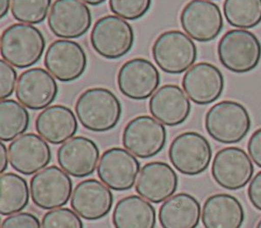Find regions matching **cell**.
<instances>
[{
	"label": "cell",
	"mask_w": 261,
	"mask_h": 228,
	"mask_svg": "<svg viewBox=\"0 0 261 228\" xmlns=\"http://www.w3.org/2000/svg\"><path fill=\"white\" fill-rule=\"evenodd\" d=\"M46 46L44 34L33 24H13L0 39L3 60L18 69L30 68L41 60Z\"/></svg>",
	"instance_id": "2"
},
{
	"label": "cell",
	"mask_w": 261,
	"mask_h": 228,
	"mask_svg": "<svg viewBox=\"0 0 261 228\" xmlns=\"http://www.w3.org/2000/svg\"><path fill=\"white\" fill-rule=\"evenodd\" d=\"M44 65L55 79L63 83H71L82 77L87 68L86 50L77 42L58 39L45 53Z\"/></svg>",
	"instance_id": "11"
},
{
	"label": "cell",
	"mask_w": 261,
	"mask_h": 228,
	"mask_svg": "<svg viewBox=\"0 0 261 228\" xmlns=\"http://www.w3.org/2000/svg\"><path fill=\"white\" fill-rule=\"evenodd\" d=\"M251 125L248 111L236 101H220L205 114V128L208 135L225 145L241 142L249 133Z\"/></svg>",
	"instance_id": "3"
},
{
	"label": "cell",
	"mask_w": 261,
	"mask_h": 228,
	"mask_svg": "<svg viewBox=\"0 0 261 228\" xmlns=\"http://www.w3.org/2000/svg\"><path fill=\"white\" fill-rule=\"evenodd\" d=\"M1 71V99L10 98L15 90L16 82L18 80V73L14 66L5 60H0Z\"/></svg>",
	"instance_id": "33"
},
{
	"label": "cell",
	"mask_w": 261,
	"mask_h": 228,
	"mask_svg": "<svg viewBox=\"0 0 261 228\" xmlns=\"http://www.w3.org/2000/svg\"><path fill=\"white\" fill-rule=\"evenodd\" d=\"M43 227L82 228L83 221L74 210L70 208H55L45 213L42 219Z\"/></svg>",
	"instance_id": "32"
},
{
	"label": "cell",
	"mask_w": 261,
	"mask_h": 228,
	"mask_svg": "<svg viewBox=\"0 0 261 228\" xmlns=\"http://www.w3.org/2000/svg\"><path fill=\"white\" fill-rule=\"evenodd\" d=\"M152 0H109L113 14L127 20L143 18L151 8Z\"/></svg>",
	"instance_id": "31"
},
{
	"label": "cell",
	"mask_w": 261,
	"mask_h": 228,
	"mask_svg": "<svg viewBox=\"0 0 261 228\" xmlns=\"http://www.w3.org/2000/svg\"><path fill=\"white\" fill-rule=\"evenodd\" d=\"M0 115V139L3 142H10L23 135L30 125V113L14 99H1Z\"/></svg>",
	"instance_id": "28"
},
{
	"label": "cell",
	"mask_w": 261,
	"mask_h": 228,
	"mask_svg": "<svg viewBox=\"0 0 261 228\" xmlns=\"http://www.w3.org/2000/svg\"><path fill=\"white\" fill-rule=\"evenodd\" d=\"M182 86L188 98L199 106L218 100L225 89V79L216 65L200 62L187 70Z\"/></svg>",
	"instance_id": "18"
},
{
	"label": "cell",
	"mask_w": 261,
	"mask_h": 228,
	"mask_svg": "<svg viewBox=\"0 0 261 228\" xmlns=\"http://www.w3.org/2000/svg\"><path fill=\"white\" fill-rule=\"evenodd\" d=\"M0 160H1L0 172L4 173L9 166L10 158L8 150L6 148V145L4 144L3 141L0 143Z\"/></svg>",
	"instance_id": "37"
},
{
	"label": "cell",
	"mask_w": 261,
	"mask_h": 228,
	"mask_svg": "<svg viewBox=\"0 0 261 228\" xmlns=\"http://www.w3.org/2000/svg\"><path fill=\"white\" fill-rule=\"evenodd\" d=\"M218 57L228 71L244 74L257 68L261 60V43L249 31L226 32L218 45Z\"/></svg>",
	"instance_id": "4"
},
{
	"label": "cell",
	"mask_w": 261,
	"mask_h": 228,
	"mask_svg": "<svg viewBox=\"0 0 261 228\" xmlns=\"http://www.w3.org/2000/svg\"><path fill=\"white\" fill-rule=\"evenodd\" d=\"M42 226L41 221L38 217L31 213H14L4 219L1 227H33L39 228Z\"/></svg>",
	"instance_id": "34"
},
{
	"label": "cell",
	"mask_w": 261,
	"mask_h": 228,
	"mask_svg": "<svg viewBox=\"0 0 261 228\" xmlns=\"http://www.w3.org/2000/svg\"><path fill=\"white\" fill-rule=\"evenodd\" d=\"M192 105L184 90L177 85H165L152 94L149 101L151 115L167 126H177L190 116Z\"/></svg>",
	"instance_id": "22"
},
{
	"label": "cell",
	"mask_w": 261,
	"mask_h": 228,
	"mask_svg": "<svg viewBox=\"0 0 261 228\" xmlns=\"http://www.w3.org/2000/svg\"><path fill=\"white\" fill-rule=\"evenodd\" d=\"M178 186V175L172 166L162 161H152L140 170L135 190L148 201L160 204L172 197Z\"/></svg>",
	"instance_id": "21"
},
{
	"label": "cell",
	"mask_w": 261,
	"mask_h": 228,
	"mask_svg": "<svg viewBox=\"0 0 261 228\" xmlns=\"http://www.w3.org/2000/svg\"><path fill=\"white\" fill-rule=\"evenodd\" d=\"M114 197L110 188L96 179L82 181L71 194V208L88 221L103 219L110 213Z\"/></svg>",
	"instance_id": "20"
},
{
	"label": "cell",
	"mask_w": 261,
	"mask_h": 228,
	"mask_svg": "<svg viewBox=\"0 0 261 228\" xmlns=\"http://www.w3.org/2000/svg\"><path fill=\"white\" fill-rule=\"evenodd\" d=\"M257 227L261 228V219L258 221V224H257Z\"/></svg>",
	"instance_id": "40"
},
{
	"label": "cell",
	"mask_w": 261,
	"mask_h": 228,
	"mask_svg": "<svg viewBox=\"0 0 261 228\" xmlns=\"http://www.w3.org/2000/svg\"><path fill=\"white\" fill-rule=\"evenodd\" d=\"M92 24L91 10L81 0H56L48 16L49 29L61 39L81 38Z\"/></svg>",
	"instance_id": "15"
},
{
	"label": "cell",
	"mask_w": 261,
	"mask_h": 228,
	"mask_svg": "<svg viewBox=\"0 0 261 228\" xmlns=\"http://www.w3.org/2000/svg\"><path fill=\"white\" fill-rule=\"evenodd\" d=\"M247 195L251 204L261 212V171L250 182Z\"/></svg>",
	"instance_id": "36"
},
{
	"label": "cell",
	"mask_w": 261,
	"mask_h": 228,
	"mask_svg": "<svg viewBox=\"0 0 261 228\" xmlns=\"http://www.w3.org/2000/svg\"><path fill=\"white\" fill-rule=\"evenodd\" d=\"M90 41L99 56L106 60H119L134 47L135 34L127 21L119 16L107 15L96 21Z\"/></svg>",
	"instance_id": "6"
},
{
	"label": "cell",
	"mask_w": 261,
	"mask_h": 228,
	"mask_svg": "<svg viewBox=\"0 0 261 228\" xmlns=\"http://www.w3.org/2000/svg\"><path fill=\"white\" fill-rule=\"evenodd\" d=\"M51 0H12L11 12L21 23L39 24L47 17Z\"/></svg>",
	"instance_id": "30"
},
{
	"label": "cell",
	"mask_w": 261,
	"mask_h": 228,
	"mask_svg": "<svg viewBox=\"0 0 261 228\" xmlns=\"http://www.w3.org/2000/svg\"><path fill=\"white\" fill-rule=\"evenodd\" d=\"M223 10L231 27L252 29L261 23V0H225Z\"/></svg>",
	"instance_id": "29"
},
{
	"label": "cell",
	"mask_w": 261,
	"mask_h": 228,
	"mask_svg": "<svg viewBox=\"0 0 261 228\" xmlns=\"http://www.w3.org/2000/svg\"><path fill=\"white\" fill-rule=\"evenodd\" d=\"M8 153L12 169L25 176L36 174L45 168L53 158L46 140L33 133L23 134L12 140Z\"/></svg>",
	"instance_id": "17"
},
{
	"label": "cell",
	"mask_w": 261,
	"mask_h": 228,
	"mask_svg": "<svg viewBox=\"0 0 261 228\" xmlns=\"http://www.w3.org/2000/svg\"><path fill=\"white\" fill-rule=\"evenodd\" d=\"M254 172L252 160L243 149L229 146L217 153L212 164V176L220 187L237 191L249 183Z\"/></svg>",
	"instance_id": "14"
},
{
	"label": "cell",
	"mask_w": 261,
	"mask_h": 228,
	"mask_svg": "<svg viewBox=\"0 0 261 228\" xmlns=\"http://www.w3.org/2000/svg\"><path fill=\"white\" fill-rule=\"evenodd\" d=\"M201 219L206 228H240L245 221V211L234 196L217 193L204 203Z\"/></svg>",
	"instance_id": "24"
},
{
	"label": "cell",
	"mask_w": 261,
	"mask_h": 228,
	"mask_svg": "<svg viewBox=\"0 0 261 228\" xmlns=\"http://www.w3.org/2000/svg\"><path fill=\"white\" fill-rule=\"evenodd\" d=\"M140 172V162L136 156L118 146L103 153L97 168L99 180L116 192L132 189Z\"/></svg>",
	"instance_id": "10"
},
{
	"label": "cell",
	"mask_w": 261,
	"mask_h": 228,
	"mask_svg": "<svg viewBox=\"0 0 261 228\" xmlns=\"http://www.w3.org/2000/svg\"><path fill=\"white\" fill-rule=\"evenodd\" d=\"M58 94V83L54 76L45 69H28L18 78L16 98L28 109H45L56 100Z\"/></svg>",
	"instance_id": "16"
},
{
	"label": "cell",
	"mask_w": 261,
	"mask_h": 228,
	"mask_svg": "<svg viewBox=\"0 0 261 228\" xmlns=\"http://www.w3.org/2000/svg\"><path fill=\"white\" fill-rule=\"evenodd\" d=\"M75 113L86 130L107 133L114 129L121 119V102L111 90L92 87L79 96Z\"/></svg>",
	"instance_id": "1"
},
{
	"label": "cell",
	"mask_w": 261,
	"mask_h": 228,
	"mask_svg": "<svg viewBox=\"0 0 261 228\" xmlns=\"http://www.w3.org/2000/svg\"><path fill=\"white\" fill-rule=\"evenodd\" d=\"M167 133L164 124L148 115L137 116L125 124L122 144L136 157H155L166 146Z\"/></svg>",
	"instance_id": "8"
},
{
	"label": "cell",
	"mask_w": 261,
	"mask_h": 228,
	"mask_svg": "<svg viewBox=\"0 0 261 228\" xmlns=\"http://www.w3.org/2000/svg\"><path fill=\"white\" fill-rule=\"evenodd\" d=\"M99 156L98 145L92 139L84 136L68 139L57 151V160L60 167L77 179L93 174L100 160Z\"/></svg>",
	"instance_id": "19"
},
{
	"label": "cell",
	"mask_w": 261,
	"mask_h": 228,
	"mask_svg": "<svg viewBox=\"0 0 261 228\" xmlns=\"http://www.w3.org/2000/svg\"><path fill=\"white\" fill-rule=\"evenodd\" d=\"M179 19L187 35L201 43L214 40L224 27L220 7L207 0H191L181 11Z\"/></svg>",
	"instance_id": "12"
},
{
	"label": "cell",
	"mask_w": 261,
	"mask_h": 228,
	"mask_svg": "<svg viewBox=\"0 0 261 228\" xmlns=\"http://www.w3.org/2000/svg\"><path fill=\"white\" fill-rule=\"evenodd\" d=\"M247 151L256 166L261 168V128L256 130L250 138Z\"/></svg>",
	"instance_id": "35"
},
{
	"label": "cell",
	"mask_w": 261,
	"mask_h": 228,
	"mask_svg": "<svg viewBox=\"0 0 261 228\" xmlns=\"http://www.w3.org/2000/svg\"><path fill=\"white\" fill-rule=\"evenodd\" d=\"M84 3L88 4L90 6H97L104 4L107 0H81Z\"/></svg>",
	"instance_id": "39"
},
{
	"label": "cell",
	"mask_w": 261,
	"mask_h": 228,
	"mask_svg": "<svg viewBox=\"0 0 261 228\" xmlns=\"http://www.w3.org/2000/svg\"><path fill=\"white\" fill-rule=\"evenodd\" d=\"M11 0H0V17L4 18L9 12Z\"/></svg>",
	"instance_id": "38"
},
{
	"label": "cell",
	"mask_w": 261,
	"mask_h": 228,
	"mask_svg": "<svg viewBox=\"0 0 261 228\" xmlns=\"http://www.w3.org/2000/svg\"><path fill=\"white\" fill-rule=\"evenodd\" d=\"M30 193L25 179L14 172H4L0 177V213L10 216L27 208Z\"/></svg>",
	"instance_id": "27"
},
{
	"label": "cell",
	"mask_w": 261,
	"mask_h": 228,
	"mask_svg": "<svg viewBox=\"0 0 261 228\" xmlns=\"http://www.w3.org/2000/svg\"><path fill=\"white\" fill-rule=\"evenodd\" d=\"M37 133L51 145H61L77 134V117L72 110L63 105L46 107L35 121Z\"/></svg>",
	"instance_id": "23"
},
{
	"label": "cell",
	"mask_w": 261,
	"mask_h": 228,
	"mask_svg": "<svg viewBox=\"0 0 261 228\" xmlns=\"http://www.w3.org/2000/svg\"><path fill=\"white\" fill-rule=\"evenodd\" d=\"M151 54L164 72L179 75L194 65L198 49L191 37L181 31L170 30L158 37L151 47Z\"/></svg>",
	"instance_id": "5"
},
{
	"label": "cell",
	"mask_w": 261,
	"mask_h": 228,
	"mask_svg": "<svg viewBox=\"0 0 261 228\" xmlns=\"http://www.w3.org/2000/svg\"><path fill=\"white\" fill-rule=\"evenodd\" d=\"M156 209L141 196L121 198L113 209V224L117 228H153L157 223Z\"/></svg>",
	"instance_id": "26"
},
{
	"label": "cell",
	"mask_w": 261,
	"mask_h": 228,
	"mask_svg": "<svg viewBox=\"0 0 261 228\" xmlns=\"http://www.w3.org/2000/svg\"><path fill=\"white\" fill-rule=\"evenodd\" d=\"M73 183L68 173L57 166H50L37 172L30 181L33 204L43 210L62 208L68 203Z\"/></svg>",
	"instance_id": "9"
},
{
	"label": "cell",
	"mask_w": 261,
	"mask_h": 228,
	"mask_svg": "<svg viewBox=\"0 0 261 228\" xmlns=\"http://www.w3.org/2000/svg\"><path fill=\"white\" fill-rule=\"evenodd\" d=\"M170 162L182 174L197 176L207 170L213 158L208 139L197 132H185L174 138L168 151Z\"/></svg>",
	"instance_id": "7"
},
{
	"label": "cell",
	"mask_w": 261,
	"mask_h": 228,
	"mask_svg": "<svg viewBox=\"0 0 261 228\" xmlns=\"http://www.w3.org/2000/svg\"><path fill=\"white\" fill-rule=\"evenodd\" d=\"M122 94L132 100H146L161 85V73L153 63L144 58H135L122 65L117 76Z\"/></svg>",
	"instance_id": "13"
},
{
	"label": "cell",
	"mask_w": 261,
	"mask_h": 228,
	"mask_svg": "<svg viewBox=\"0 0 261 228\" xmlns=\"http://www.w3.org/2000/svg\"><path fill=\"white\" fill-rule=\"evenodd\" d=\"M199 200L189 193H179L164 201L159 211V220L164 228H194L201 218Z\"/></svg>",
	"instance_id": "25"
}]
</instances>
